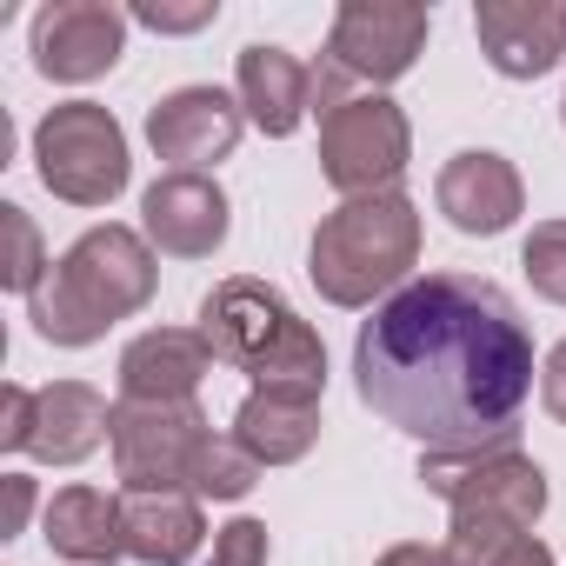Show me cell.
Listing matches in <instances>:
<instances>
[{
  "label": "cell",
  "instance_id": "cell-13",
  "mask_svg": "<svg viewBox=\"0 0 566 566\" xmlns=\"http://www.w3.org/2000/svg\"><path fill=\"white\" fill-rule=\"evenodd\" d=\"M227 193L207 174H160L140 193V233L167 260H207L227 240Z\"/></svg>",
  "mask_w": 566,
  "mask_h": 566
},
{
  "label": "cell",
  "instance_id": "cell-1",
  "mask_svg": "<svg viewBox=\"0 0 566 566\" xmlns=\"http://www.w3.org/2000/svg\"><path fill=\"white\" fill-rule=\"evenodd\" d=\"M354 387L427 453L513 447L533 394V334L493 280L427 273L360 321Z\"/></svg>",
  "mask_w": 566,
  "mask_h": 566
},
{
  "label": "cell",
  "instance_id": "cell-27",
  "mask_svg": "<svg viewBox=\"0 0 566 566\" xmlns=\"http://www.w3.org/2000/svg\"><path fill=\"white\" fill-rule=\"evenodd\" d=\"M213 14H220L213 0H193V8H160V0H140V8H134V21L154 28V34H193V28H207Z\"/></svg>",
  "mask_w": 566,
  "mask_h": 566
},
{
  "label": "cell",
  "instance_id": "cell-29",
  "mask_svg": "<svg viewBox=\"0 0 566 566\" xmlns=\"http://www.w3.org/2000/svg\"><path fill=\"white\" fill-rule=\"evenodd\" d=\"M539 400H546V413L566 427V340L546 354V367H539Z\"/></svg>",
  "mask_w": 566,
  "mask_h": 566
},
{
  "label": "cell",
  "instance_id": "cell-3",
  "mask_svg": "<svg viewBox=\"0 0 566 566\" xmlns=\"http://www.w3.org/2000/svg\"><path fill=\"white\" fill-rule=\"evenodd\" d=\"M200 334L213 347V360L240 367L253 380V394H294V400H321L327 387V347L321 334L287 307V294L266 280H220L200 301Z\"/></svg>",
  "mask_w": 566,
  "mask_h": 566
},
{
  "label": "cell",
  "instance_id": "cell-8",
  "mask_svg": "<svg viewBox=\"0 0 566 566\" xmlns=\"http://www.w3.org/2000/svg\"><path fill=\"white\" fill-rule=\"evenodd\" d=\"M427 493H440L453 513H493L513 526H539L546 513V473L520 447H486V453H420Z\"/></svg>",
  "mask_w": 566,
  "mask_h": 566
},
{
  "label": "cell",
  "instance_id": "cell-5",
  "mask_svg": "<svg viewBox=\"0 0 566 566\" xmlns=\"http://www.w3.org/2000/svg\"><path fill=\"white\" fill-rule=\"evenodd\" d=\"M41 187L67 207H107L127 187V134L101 101H61L34 127Z\"/></svg>",
  "mask_w": 566,
  "mask_h": 566
},
{
  "label": "cell",
  "instance_id": "cell-23",
  "mask_svg": "<svg viewBox=\"0 0 566 566\" xmlns=\"http://www.w3.org/2000/svg\"><path fill=\"white\" fill-rule=\"evenodd\" d=\"M0 240H8V260H0V280H8L14 294H41L48 287V273H54V260H48V247H41V227H34V213L28 207H0Z\"/></svg>",
  "mask_w": 566,
  "mask_h": 566
},
{
  "label": "cell",
  "instance_id": "cell-7",
  "mask_svg": "<svg viewBox=\"0 0 566 566\" xmlns=\"http://www.w3.org/2000/svg\"><path fill=\"white\" fill-rule=\"evenodd\" d=\"M200 400H120L114 407V473L120 493H187L193 453L207 447Z\"/></svg>",
  "mask_w": 566,
  "mask_h": 566
},
{
  "label": "cell",
  "instance_id": "cell-15",
  "mask_svg": "<svg viewBox=\"0 0 566 566\" xmlns=\"http://www.w3.org/2000/svg\"><path fill=\"white\" fill-rule=\"evenodd\" d=\"M233 81H240V107H247V120H253L266 140L301 134V120L314 114V67H307L301 54H287V48H273V41L240 48Z\"/></svg>",
  "mask_w": 566,
  "mask_h": 566
},
{
  "label": "cell",
  "instance_id": "cell-14",
  "mask_svg": "<svg viewBox=\"0 0 566 566\" xmlns=\"http://www.w3.org/2000/svg\"><path fill=\"white\" fill-rule=\"evenodd\" d=\"M433 200H440V213H447L460 233L493 240V233H506V227L520 220L526 187H520V174H513L506 154H493V147H467V154H453V160L440 167Z\"/></svg>",
  "mask_w": 566,
  "mask_h": 566
},
{
  "label": "cell",
  "instance_id": "cell-24",
  "mask_svg": "<svg viewBox=\"0 0 566 566\" xmlns=\"http://www.w3.org/2000/svg\"><path fill=\"white\" fill-rule=\"evenodd\" d=\"M520 266H526V280H533L539 301L566 307V220H539L526 233V247H520Z\"/></svg>",
  "mask_w": 566,
  "mask_h": 566
},
{
  "label": "cell",
  "instance_id": "cell-25",
  "mask_svg": "<svg viewBox=\"0 0 566 566\" xmlns=\"http://www.w3.org/2000/svg\"><path fill=\"white\" fill-rule=\"evenodd\" d=\"M207 566H266V526H260V520H227V526L213 533Z\"/></svg>",
  "mask_w": 566,
  "mask_h": 566
},
{
  "label": "cell",
  "instance_id": "cell-30",
  "mask_svg": "<svg viewBox=\"0 0 566 566\" xmlns=\"http://www.w3.org/2000/svg\"><path fill=\"white\" fill-rule=\"evenodd\" d=\"M374 566H447V553H440V546H427V539H400V546H387Z\"/></svg>",
  "mask_w": 566,
  "mask_h": 566
},
{
  "label": "cell",
  "instance_id": "cell-2",
  "mask_svg": "<svg viewBox=\"0 0 566 566\" xmlns=\"http://www.w3.org/2000/svg\"><path fill=\"white\" fill-rule=\"evenodd\" d=\"M160 287V266H154V247L147 233L107 220V227H87L48 273V287L28 301V321L41 340L54 347H94L114 321L140 314Z\"/></svg>",
  "mask_w": 566,
  "mask_h": 566
},
{
  "label": "cell",
  "instance_id": "cell-4",
  "mask_svg": "<svg viewBox=\"0 0 566 566\" xmlns=\"http://www.w3.org/2000/svg\"><path fill=\"white\" fill-rule=\"evenodd\" d=\"M413 260H420V207L407 193L340 200L314 227V247H307V273H314L321 301H334V307L394 301Z\"/></svg>",
  "mask_w": 566,
  "mask_h": 566
},
{
  "label": "cell",
  "instance_id": "cell-31",
  "mask_svg": "<svg viewBox=\"0 0 566 566\" xmlns=\"http://www.w3.org/2000/svg\"><path fill=\"white\" fill-rule=\"evenodd\" d=\"M559 120H566V101H559Z\"/></svg>",
  "mask_w": 566,
  "mask_h": 566
},
{
  "label": "cell",
  "instance_id": "cell-18",
  "mask_svg": "<svg viewBox=\"0 0 566 566\" xmlns=\"http://www.w3.org/2000/svg\"><path fill=\"white\" fill-rule=\"evenodd\" d=\"M207 539L193 493H120V546L140 566H187Z\"/></svg>",
  "mask_w": 566,
  "mask_h": 566
},
{
  "label": "cell",
  "instance_id": "cell-26",
  "mask_svg": "<svg viewBox=\"0 0 566 566\" xmlns=\"http://www.w3.org/2000/svg\"><path fill=\"white\" fill-rule=\"evenodd\" d=\"M28 433H34V387L8 380V387H0V447L28 453Z\"/></svg>",
  "mask_w": 566,
  "mask_h": 566
},
{
  "label": "cell",
  "instance_id": "cell-28",
  "mask_svg": "<svg viewBox=\"0 0 566 566\" xmlns=\"http://www.w3.org/2000/svg\"><path fill=\"white\" fill-rule=\"evenodd\" d=\"M28 513H34V480L28 473H8V480H0V539L28 533Z\"/></svg>",
  "mask_w": 566,
  "mask_h": 566
},
{
  "label": "cell",
  "instance_id": "cell-20",
  "mask_svg": "<svg viewBox=\"0 0 566 566\" xmlns=\"http://www.w3.org/2000/svg\"><path fill=\"white\" fill-rule=\"evenodd\" d=\"M48 546L81 566H114L120 546V500L101 486H61L48 500Z\"/></svg>",
  "mask_w": 566,
  "mask_h": 566
},
{
  "label": "cell",
  "instance_id": "cell-11",
  "mask_svg": "<svg viewBox=\"0 0 566 566\" xmlns=\"http://www.w3.org/2000/svg\"><path fill=\"white\" fill-rule=\"evenodd\" d=\"M240 134H247V107H240V94H220V87H174L147 114V140L174 174L220 167L240 147Z\"/></svg>",
  "mask_w": 566,
  "mask_h": 566
},
{
  "label": "cell",
  "instance_id": "cell-19",
  "mask_svg": "<svg viewBox=\"0 0 566 566\" xmlns=\"http://www.w3.org/2000/svg\"><path fill=\"white\" fill-rule=\"evenodd\" d=\"M233 440L260 460V467H294L314 453L321 440V400H294V394H247L233 413Z\"/></svg>",
  "mask_w": 566,
  "mask_h": 566
},
{
  "label": "cell",
  "instance_id": "cell-6",
  "mask_svg": "<svg viewBox=\"0 0 566 566\" xmlns=\"http://www.w3.org/2000/svg\"><path fill=\"white\" fill-rule=\"evenodd\" d=\"M413 160V127L387 94H347L321 107V174L334 193H400V174Z\"/></svg>",
  "mask_w": 566,
  "mask_h": 566
},
{
  "label": "cell",
  "instance_id": "cell-12",
  "mask_svg": "<svg viewBox=\"0 0 566 566\" xmlns=\"http://www.w3.org/2000/svg\"><path fill=\"white\" fill-rule=\"evenodd\" d=\"M473 34L493 74L506 81H539L566 61V8L559 0H480Z\"/></svg>",
  "mask_w": 566,
  "mask_h": 566
},
{
  "label": "cell",
  "instance_id": "cell-21",
  "mask_svg": "<svg viewBox=\"0 0 566 566\" xmlns=\"http://www.w3.org/2000/svg\"><path fill=\"white\" fill-rule=\"evenodd\" d=\"M440 553L447 566H553V546L533 526H513L493 513H453Z\"/></svg>",
  "mask_w": 566,
  "mask_h": 566
},
{
  "label": "cell",
  "instance_id": "cell-16",
  "mask_svg": "<svg viewBox=\"0 0 566 566\" xmlns=\"http://www.w3.org/2000/svg\"><path fill=\"white\" fill-rule=\"evenodd\" d=\"M213 374V347L200 327H147L120 354V400H193Z\"/></svg>",
  "mask_w": 566,
  "mask_h": 566
},
{
  "label": "cell",
  "instance_id": "cell-10",
  "mask_svg": "<svg viewBox=\"0 0 566 566\" xmlns=\"http://www.w3.org/2000/svg\"><path fill=\"white\" fill-rule=\"evenodd\" d=\"M127 21L134 14H120L114 0H48V8L34 14V34H28L34 41V67L48 81H67V87L101 81L127 54Z\"/></svg>",
  "mask_w": 566,
  "mask_h": 566
},
{
  "label": "cell",
  "instance_id": "cell-9",
  "mask_svg": "<svg viewBox=\"0 0 566 566\" xmlns=\"http://www.w3.org/2000/svg\"><path fill=\"white\" fill-rule=\"evenodd\" d=\"M427 34H433L427 8H400V0H347V8L334 14L321 67L334 81H347V87L354 81L387 87V81H400L427 54Z\"/></svg>",
  "mask_w": 566,
  "mask_h": 566
},
{
  "label": "cell",
  "instance_id": "cell-22",
  "mask_svg": "<svg viewBox=\"0 0 566 566\" xmlns=\"http://www.w3.org/2000/svg\"><path fill=\"white\" fill-rule=\"evenodd\" d=\"M253 480H260V460H253L233 433H207V447L193 453L187 493H193V500H247Z\"/></svg>",
  "mask_w": 566,
  "mask_h": 566
},
{
  "label": "cell",
  "instance_id": "cell-17",
  "mask_svg": "<svg viewBox=\"0 0 566 566\" xmlns=\"http://www.w3.org/2000/svg\"><path fill=\"white\" fill-rule=\"evenodd\" d=\"M101 440H114V407L87 380H54L34 394V433H28L34 460L81 467L87 453H101Z\"/></svg>",
  "mask_w": 566,
  "mask_h": 566
}]
</instances>
